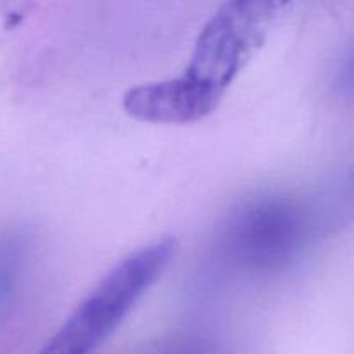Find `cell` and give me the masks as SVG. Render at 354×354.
<instances>
[{
    "label": "cell",
    "mask_w": 354,
    "mask_h": 354,
    "mask_svg": "<svg viewBox=\"0 0 354 354\" xmlns=\"http://www.w3.org/2000/svg\"><path fill=\"white\" fill-rule=\"evenodd\" d=\"M282 7L280 2L223 3L201 30L185 71L130 88L124 111L145 123L185 124L206 118L261 47Z\"/></svg>",
    "instance_id": "1"
},
{
    "label": "cell",
    "mask_w": 354,
    "mask_h": 354,
    "mask_svg": "<svg viewBox=\"0 0 354 354\" xmlns=\"http://www.w3.org/2000/svg\"><path fill=\"white\" fill-rule=\"evenodd\" d=\"M176 252V241L159 239L130 252L80 301L37 354H93L159 280Z\"/></svg>",
    "instance_id": "2"
},
{
    "label": "cell",
    "mask_w": 354,
    "mask_h": 354,
    "mask_svg": "<svg viewBox=\"0 0 354 354\" xmlns=\"http://www.w3.org/2000/svg\"><path fill=\"white\" fill-rule=\"evenodd\" d=\"M311 228V213L297 201L283 196L252 197L223 221L218 252L239 272L279 273L299 258Z\"/></svg>",
    "instance_id": "3"
},
{
    "label": "cell",
    "mask_w": 354,
    "mask_h": 354,
    "mask_svg": "<svg viewBox=\"0 0 354 354\" xmlns=\"http://www.w3.org/2000/svg\"><path fill=\"white\" fill-rule=\"evenodd\" d=\"M30 237L24 230L7 232L0 237V308L10 299L28 259Z\"/></svg>",
    "instance_id": "4"
}]
</instances>
